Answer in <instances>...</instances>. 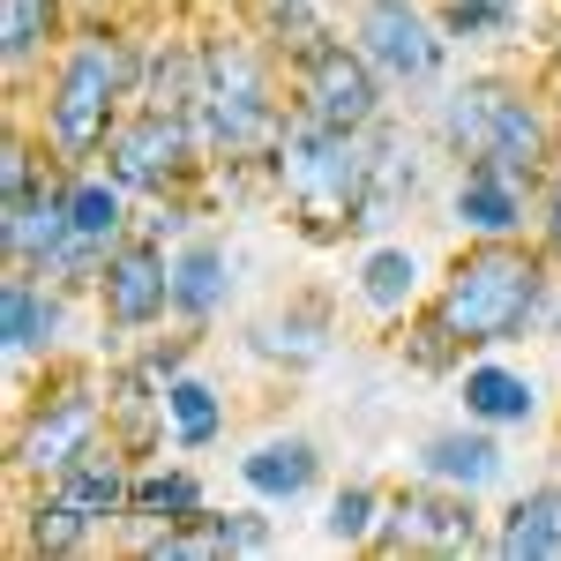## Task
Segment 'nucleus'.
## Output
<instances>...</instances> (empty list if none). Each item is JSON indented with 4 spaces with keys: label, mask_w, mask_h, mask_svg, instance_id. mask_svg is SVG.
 <instances>
[{
    "label": "nucleus",
    "mask_w": 561,
    "mask_h": 561,
    "mask_svg": "<svg viewBox=\"0 0 561 561\" xmlns=\"http://www.w3.org/2000/svg\"><path fill=\"white\" fill-rule=\"evenodd\" d=\"M277 173H285V195L300 203V217L314 232L359 225V210H367V158L352 150L345 128H330L314 113L277 135Z\"/></svg>",
    "instance_id": "f257e3e1"
},
{
    "label": "nucleus",
    "mask_w": 561,
    "mask_h": 561,
    "mask_svg": "<svg viewBox=\"0 0 561 561\" xmlns=\"http://www.w3.org/2000/svg\"><path fill=\"white\" fill-rule=\"evenodd\" d=\"M539 300V262L517 248H479L457 262L449 293H442V330L465 345H502Z\"/></svg>",
    "instance_id": "f03ea898"
},
{
    "label": "nucleus",
    "mask_w": 561,
    "mask_h": 561,
    "mask_svg": "<svg viewBox=\"0 0 561 561\" xmlns=\"http://www.w3.org/2000/svg\"><path fill=\"white\" fill-rule=\"evenodd\" d=\"M449 135L472 150V158H494L502 173L531 180L539 173V158H547V121L524 105V98H510V90L494 83H472L449 98Z\"/></svg>",
    "instance_id": "7ed1b4c3"
},
{
    "label": "nucleus",
    "mask_w": 561,
    "mask_h": 561,
    "mask_svg": "<svg viewBox=\"0 0 561 561\" xmlns=\"http://www.w3.org/2000/svg\"><path fill=\"white\" fill-rule=\"evenodd\" d=\"M113 90H121V53L105 38H90L76 60H68V76H60V98H53V135H60V150L68 158H83L105 142V121H113Z\"/></svg>",
    "instance_id": "20e7f679"
},
{
    "label": "nucleus",
    "mask_w": 561,
    "mask_h": 561,
    "mask_svg": "<svg viewBox=\"0 0 561 561\" xmlns=\"http://www.w3.org/2000/svg\"><path fill=\"white\" fill-rule=\"evenodd\" d=\"M203 113H210L217 150H255V142L277 135L270 98H262V76H255L248 53H210V68H203Z\"/></svg>",
    "instance_id": "39448f33"
},
{
    "label": "nucleus",
    "mask_w": 561,
    "mask_h": 561,
    "mask_svg": "<svg viewBox=\"0 0 561 561\" xmlns=\"http://www.w3.org/2000/svg\"><path fill=\"white\" fill-rule=\"evenodd\" d=\"M307 113L314 121H330V128H367L375 121V76H367V60L345 53V45H307Z\"/></svg>",
    "instance_id": "423d86ee"
},
{
    "label": "nucleus",
    "mask_w": 561,
    "mask_h": 561,
    "mask_svg": "<svg viewBox=\"0 0 561 561\" xmlns=\"http://www.w3.org/2000/svg\"><path fill=\"white\" fill-rule=\"evenodd\" d=\"M359 38H367V60H375V68H389L397 83L434 76V38H427V23H420L404 0H367Z\"/></svg>",
    "instance_id": "0eeeda50"
},
{
    "label": "nucleus",
    "mask_w": 561,
    "mask_h": 561,
    "mask_svg": "<svg viewBox=\"0 0 561 561\" xmlns=\"http://www.w3.org/2000/svg\"><path fill=\"white\" fill-rule=\"evenodd\" d=\"M180 173H187V135H180L173 113H150L113 142V180L121 187H165Z\"/></svg>",
    "instance_id": "6e6552de"
},
{
    "label": "nucleus",
    "mask_w": 561,
    "mask_h": 561,
    "mask_svg": "<svg viewBox=\"0 0 561 561\" xmlns=\"http://www.w3.org/2000/svg\"><path fill=\"white\" fill-rule=\"evenodd\" d=\"M397 547H442V554H472V510L465 502H442V494H404L397 502Z\"/></svg>",
    "instance_id": "1a4fd4ad"
},
{
    "label": "nucleus",
    "mask_w": 561,
    "mask_h": 561,
    "mask_svg": "<svg viewBox=\"0 0 561 561\" xmlns=\"http://www.w3.org/2000/svg\"><path fill=\"white\" fill-rule=\"evenodd\" d=\"M165 300H173V277L158 270L150 248H128V255L105 262V307H113V322H150Z\"/></svg>",
    "instance_id": "9d476101"
},
{
    "label": "nucleus",
    "mask_w": 561,
    "mask_h": 561,
    "mask_svg": "<svg viewBox=\"0 0 561 561\" xmlns=\"http://www.w3.org/2000/svg\"><path fill=\"white\" fill-rule=\"evenodd\" d=\"M90 434H98V404H90V397H68V404H53L38 427H31L23 465H38V472L53 465V472H60V465H76V457L90 449Z\"/></svg>",
    "instance_id": "9b49d317"
},
{
    "label": "nucleus",
    "mask_w": 561,
    "mask_h": 561,
    "mask_svg": "<svg viewBox=\"0 0 561 561\" xmlns=\"http://www.w3.org/2000/svg\"><path fill=\"white\" fill-rule=\"evenodd\" d=\"M502 554H510V561H547V554H561V486L524 494L517 510H510V524H502Z\"/></svg>",
    "instance_id": "f8f14e48"
},
{
    "label": "nucleus",
    "mask_w": 561,
    "mask_h": 561,
    "mask_svg": "<svg viewBox=\"0 0 561 561\" xmlns=\"http://www.w3.org/2000/svg\"><path fill=\"white\" fill-rule=\"evenodd\" d=\"M457 217L479 225V232H510V225H517V173H502L494 158H479L472 180H465V195H457Z\"/></svg>",
    "instance_id": "ddd939ff"
},
{
    "label": "nucleus",
    "mask_w": 561,
    "mask_h": 561,
    "mask_svg": "<svg viewBox=\"0 0 561 561\" xmlns=\"http://www.w3.org/2000/svg\"><path fill=\"white\" fill-rule=\"evenodd\" d=\"M76 232V217L68 203H53V195H31V203H8V248L15 255H60V240Z\"/></svg>",
    "instance_id": "4468645a"
},
{
    "label": "nucleus",
    "mask_w": 561,
    "mask_h": 561,
    "mask_svg": "<svg viewBox=\"0 0 561 561\" xmlns=\"http://www.w3.org/2000/svg\"><path fill=\"white\" fill-rule=\"evenodd\" d=\"M60 494H68L76 510H90V517H105V510H121V502H128V479H121L113 457L83 449L76 465H60Z\"/></svg>",
    "instance_id": "2eb2a0df"
},
{
    "label": "nucleus",
    "mask_w": 561,
    "mask_h": 561,
    "mask_svg": "<svg viewBox=\"0 0 561 561\" xmlns=\"http://www.w3.org/2000/svg\"><path fill=\"white\" fill-rule=\"evenodd\" d=\"M307 479H314V457H307V442H270V449H255L248 457V486L255 494H300Z\"/></svg>",
    "instance_id": "dca6fc26"
},
{
    "label": "nucleus",
    "mask_w": 561,
    "mask_h": 561,
    "mask_svg": "<svg viewBox=\"0 0 561 561\" xmlns=\"http://www.w3.org/2000/svg\"><path fill=\"white\" fill-rule=\"evenodd\" d=\"M465 404L479 420H524L531 412V382L502 375V367H479V375H465Z\"/></svg>",
    "instance_id": "f3484780"
},
{
    "label": "nucleus",
    "mask_w": 561,
    "mask_h": 561,
    "mask_svg": "<svg viewBox=\"0 0 561 561\" xmlns=\"http://www.w3.org/2000/svg\"><path fill=\"white\" fill-rule=\"evenodd\" d=\"M427 465H434L442 479H465V486H479V479L502 472V449H494V442H479V434H472V442H465V434H442V442L427 449Z\"/></svg>",
    "instance_id": "a211bd4d"
},
{
    "label": "nucleus",
    "mask_w": 561,
    "mask_h": 561,
    "mask_svg": "<svg viewBox=\"0 0 561 561\" xmlns=\"http://www.w3.org/2000/svg\"><path fill=\"white\" fill-rule=\"evenodd\" d=\"M45 330H53V307H45L23 277H8V293H0V337L23 352V345H38Z\"/></svg>",
    "instance_id": "6ab92c4d"
},
{
    "label": "nucleus",
    "mask_w": 561,
    "mask_h": 561,
    "mask_svg": "<svg viewBox=\"0 0 561 561\" xmlns=\"http://www.w3.org/2000/svg\"><path fill=\"white\" fill-rule=\"evenodd\" d=\"M68 217H76V232H83V240L105 248V240L121 232V187H105V180L76 187V195H68Z\"/></svg>",
    "instance_id": "aec40b11"
},
{
    "label": "nucleus",
    "mask_w": 561,
    "mask_h": 561,
    "mask_svg": "<svg viewBox=\"0 0 561 561\" xmlns=\"http://www.w3.org/2000/svg\"><path fill=\"white\" fill-rule=\"evenodd\" d=\"M135 510L142 517H195L203 494H195V479H180V472H150V479H135Z\"/></svg>",
    "instance_id": "412c9836"
},
{
    "label": "nucleus",
    "mask_w": 561,
    "mask_h": 561,
    "mask_svg": "<svg viewBox=\"0 0 561 561\" xmlns=\"http://www.w3.org/2000/svg\"><path fill=\"white\" fill-rule=\"evenodd\" d=\"M45 31H53V0H0V45H8V60H23Z\"/></svg>",
    "instance_id": "4be33fe9"
},
{
    "label": "nucleus",
    "mask_w": 561,
    "mask_h": 561,
    "mask_svg": "<svg viewBox=\"0 0 561 561\" xmlns=\"http://www.w3.org/2000/svg\"><path fill=\"white\" fill-rule=\"evenodd\" d=\"M173 300L187 307V314H210V300H217V255L210 248H195V255L173 270Z\"/></svg>",
    "instance_id": "5701e85b"
},
{
    "label": "nucleus",
    "mask_w": 561,
    "mask_h": 561,
    "mask_svg": "<svg viewBox=\"0 0 561 561\" xmlns=\"http://www.w3.org/2000/svg\"><path fill=\"white\" fill-rule=\"evenodd\" d=\"M165 404H173V420H180L187 442H210V434H217V397L203 382H173V389H165Z\"/></svg>",
    "instance_id": "b1692460"
},
{
    "label": "nucleus",
    "mask_w": 561,
    "mask_h": 561,
    "mask_svg": "<svg viewBox=\"0 0 561 561\" xmlns=\"http://www.w3.org/2000/svg\"><path fill=\"white\" fill-rule=\"evenodd\" d=\"M83 524H90V510H76V502L60 494L53 510H38V524H31V539H38L45 554H68V547L83 539Z\"/></svg>",
    "instance_id": "393cba45"
},
{
    "label": "nucleus",
    "mask_w": 561,
    "mask_h": 561,
    "mask_svg": "<svg viewBox=\"0 0 561 561\" xmlns=\"http://www.w3.org/2000/svg\"><path fill=\"white\" fill-rule=\"evenodd\" d=\"M412 293V255H375L367 262V300L375 307H404Z\"/></svg>",
    "instance_id": "a878e982"
},
{
    "label": "nucleus",
    "mask_w": 561,
    "mask_h": 561,
    "mask_svg": "<svg viewBox=\"0 0 561 561\" xmlns=\"http://www.w3.org/2000/svg\"><path fill=\"white\" fill-rule=\"evenodd\" d=\"M375 531V494L367 486H345L337 510H330V539H367Z\"/></svg>",
    "instance_id": "bb28decb"
},
{
    "label": "nucleus",
    "mask_w": 561,
    "mask_h": 561,
    "mask_svg": "<svg viewBox=\"0 0 561 561\" xmlns=\"http://www.w3.org/2000/svg\"><path fill=\"white\" fill-rule=\"evenodd\" d=\"M217 531V554H255V547H270V524L262 517H210Z\"/></svg>",
    "instance_id": "cd10ccee"
},
{
    "label": "nucleus",
    "mask_w": 561,
    "mask_h": 561,
    "mask_svg": "<svg viewBox=\"0 0 561 561\" xmlns=\"http://www.w3.org/2000/svg\"><path fill=\"white\" fill-rule=\"evenodd\" d=\"M502 8L494 0H449V31H494Z\"/></svg>",
    "instance_id": "c85d7f7f"
},
{
    "label": "nucleus",
    "mask_w": 561,
    "mask_h": 561,
    "mask_svg": "<svg viewBox=\"0 0 561 561\" xmlns=\"http://www.w3.org/2000/svg\"><path fill=\"white\" fill-rule=\"evenodd\" d=\"M0 180H8V203H31V158L8 142V158H0Z\"/></svg>",
    "instance_id": "c756f323"
},
{
    "label": "nucleus",
    "mask_w": 561,
    "mask_h": 561,
    "mask_svg": "<svg viewBox=\"0 0 561 561\" xmlns=\"http://www.w3.org/2000/svg\"><path fill=\"white\" fill-rule=\"evenodd\" d=\"M121 420H128L135 434H142V420H150V404H142V389H135V382H121Z\"/></svg>",
    "instance_id": "7c9ffc66"
},
{
    "label": "nucleus",
    "mask_w": 561,
    "mask_h": 561,
    "mask_svg": "<svg viewBox=\"0 0 561 561\" xmlns=\"http://www.w3.org/2000/svg\"><path fill=\"white\" fill-rule=\"evenodd\" d=\"M547 232H554V255H561V187H554V210H547Z\"/></svg>",
    "instance_id": "2f4dec72"
}]
</instances>
